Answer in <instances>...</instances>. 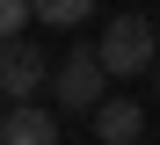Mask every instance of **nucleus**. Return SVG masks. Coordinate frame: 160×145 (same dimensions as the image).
<instances>
[{
  "instance_id": "obj_8",
  "label": "nucleus",
  "mask_w": 160,
  "mask_h": 145,
  "mask_svg": "<svg viewBox=\"0 0 160 145\" xmlns=\"http://www.w3.org/2000/svg\"><path fill=\"white\" fill-rule=\"evenodd\" d=\"M0 102H8V87H0Z\"/></svg>"
},
{
  "instance_id": "obj_1",
  "label": "nucleus",
  "mask_w": 160,
  "mask_h": 145,
  "mask_svg": "<svg viewBox=\"0 0 160 145\" xmlns=\"http://www.w3.org/2000/svg\"><path fill=\"white\" fill-rule=\"evenodd\" d=\"M102 65H109V80H131V73H146L153 58H160V44H153V22L146 15H109L102 22Z\"/></svg>"
},
{
  "instance_id": "obj_4",
  "label": "nucleus",
  "mask_w": 160,
  "mask_h": 145,
  "mask_svg": "<svg viewBox=\"0 0 160 145\" xmlns=\"http://www.w3.org/2000/svg\"><path fill=\"white\" fill-rule=\"evenodd\" d=\"M0 145H58V116L44 102H15L0 116Z\"/></svg>"
},
{
  "instance_id": "obj_3",
  "label": "nucleus",
  "mask_w": 160,
  "mask_h": 145,
  "mask_svg": "<svg viewBox=\"0 0 160 145\" xmlns=\"http://www.w3.org/2000/svg\"><path fill=\"white\" fill-rule=\"evenodd\" d=\"M0 87H8V102H37V94H44V58H37V44H22V36L0 44Z\"/></svg>"
},
{
  "instance_id": "obj_6",
  "label": "nucleus",
  "mask_w": 160,
  "mask_h": 145,
  "mask_svg": "<svg viewBox=\"0 0 160 145\" xmlns=\"http://www.w3.org/2000/svg\"><path fill=\"white\" fill-rule=\"evenodd\" d=\"M29 7H37L44 29H80V22L95 15V0H29Z\"/></svg>"
},
{
  "instance_id": "obj_9",
  "label": "nucleus",
  "mask_w": 160,
  "mask_h": 145,
  "mask_svg": "<svg viewBox=\"0 0 160 145\" xmlns=\"http://www.w3.org/2000/svg\"><path fill=\"white\" fill-rule=\"evenodd\" d=\"M153 65H160V58H153Z\"/></svg>"
},
{
  "instance_id": "obj_5",
  "label": "nucleus",
  "mask_w": 160,
  "mask_h": 145,
  "mask_svg": "<svg viewBox=\"0 0 160 145\" xmlns=\"http://www.w3.org/2000/svg\"><path fill=\"white\" fill-rule=\"evenodd\" d=\"M138 138H146V109L138 102H117L109 94L95 109V145H138Z\"/></svg>"
},
{
  "instance_id": "obj_2",
  "label": "nucleus",
  "mask_w": 160,
  "mask_h": 145,
  "mask_svg": "<svg viewBox=\"0 0 160 145\" xmlns=\"http://www.w3.org/2000/svg\"><path fill=\"white\" fill-rule=\"evenodd\" d=\"M102 80H109L102 51H95V44H80V51H66V65L51 73V94H58L66 109H80V116H95L102 102H109V94H102Z\"/></svg>"
},
{
  "instance_id": "obj_7",
  "label": "nucleus",
  "mask_w": 160,
  "mask_h": 145,
  "mask_svg": "<svg viewBox=\"0 0 160 145\" xmlns=\"http://www.w3.org/2000/svg\"><path fill=\"white\" fill-rule=\"evenodd\" d=\"M29 22H37V7H29V0H0V44H8V36H22Z\"/></svg>"
}]
</instances>
